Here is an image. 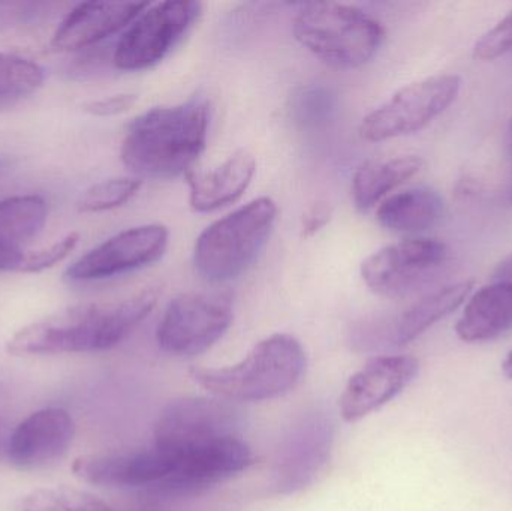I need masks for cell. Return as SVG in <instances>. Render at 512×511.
<instances>
[{
	"label": "cell",
	"mask_w": 512,
	"mask_h": 511,
	"mask_svg": "<svg viewBox=\"0 0 512 511\" xmlns=\"http://www.w3.org/2000/svg\"><path fill=\"white\" fill-rule=\"evenodd\" d=\"M158 290L146 288L120 302L90 303L54 312L18 330L6 350L11 356L95 353L125 341L155 309Z\"/></svg>",
	"instance_id": "6da1fadb"
},
{
	"label": "cell",
	"mask_w": 512,
	"mask_h": 511,
	"mask_svg": "<svg viewBox=\"0 0 512 511\" xmlns=\"http://www.w3.org/2000/svg\"><path fill=\"white\" fill-rule=\"evenodd\" d=\"M209 126L210 102L203 95L152 108L128 126L120 158L131 173L144 179L189 174L206 149Z\"/></svg>",
	"instance_id": "7a4b0ae2"
},
{
	"label": "cell",
	"mask_w": 512,
	"mask_h": 511,
	"mask_svg": "<svg viewBox=\"0 0 512 511\" xmlns=\"http://www.w3.org/2000/svg\"><path fill=\"white\" fill-rule=\"evenodd\" d=\"M307 359L294 336L277 333L256 344L242 362L228 368H195L191 377L216 398L262 402L292 392L303 380Z\"/></svg>",
	"instance_id": "3957f363"
},
{
	"label": "cell",
	"mask_w": 512,
	"mask_h": 511,
	"mask_svg": "<svg viewBox=\"0 0 512 511\" xmlns=\"http://www.w3.org/2000/svg\"><path fill=\"white\" fill-rule=\"evenodd\" d=\"M294 35L313 56L334 68L369 63L384 41V27L355 5L307 3L294 18Z\"/></svg>",
	"instance_id": "277c9868"
},
{
	"label": "cell",
	"mask_w": 512,
	"mask_h": 511,
	"mask_svg": "<svg viewBox=\"0 0 512 511\" xmlns=\"http://www.w3.org/2000/svg\"><path fill=\"white\" fill-rule=\"evenodd\" d=\"M276 218V203L259 197L213 222L195 243L198 275L215 284L239 278L264 249Z\"/></svg>",
	"instance_id": "5b68a950"
},
{
	"label": "cell",
	"mask_w": 512,
	"mask_h": 511,
	"mask_svg": "<svg viewBox=\"0 0 512 511\" xmlns=\"http://www.w3.org/2000/svg\"><path fill=\"white\" fill-rule=\"evenodd\" d=\"M233 320V297L224 291L180 294L168 303L156 341L171 356H198L224 338Z\"/></svg>",
	"instance_id": "8992f818"
},
{
	"label": "cell",
	"mask_w": 512,
	"mask_h": 511,
	"mask_svg": "<svg viewBox=\"0 0 512 511\" xmlns=\"http://www.w3.org/2000/svg\"><path fill=\"white\" fill-rule=\"evenodd\" d=\"M450 258V248L439 240H402L367 257L361 264V278L378 296L399 299L432 285Z\"/></svg>",
	"instance_id": "52a82bcc"
},
{
	"label": "cell",
	"mask_w": 512,
	"mask_h": 511,
	"mask_svg": "<svg viewBox=\"0 0 512 511\" xmlns=\"http://www.w3.org/2000/svg\"><path fill=\"white\" fill-rule=\"evenodd\" d=\"M460 87L462 78L454 74L433 75L402 87L364 117L361 138L379 143L421 131L456 101Z\"/></svg>",
	"instance_id": "ba28073f"
},
{
	"label": "cell",
	"mask_w": 512,
	"mask_h": 511,
	"mask_svg": "<svg viewBox=\"0 0 512 511\" xmlns=\"http://www.w3.org/2000/svg\"><path fill=\"white\" fill-rule=\"evenodd\" d=\"M201 14V3L170 0L150 5L120 36L113 65L122 71H143L165 59Z\"/></svg>",
	"instance_id": "9c48e42d"
},
{
	"label": "cell",
	"mask_w": 512,
	"mask_h": 511,
	"mask_svg": "<svg viewBox=\"0 0 512 511\" xmlns=\"http://www.w3.org/2000/svg\"><path fill=\"white\" fill-rule=\"evenodd\" d=\"M245 413L236 402L221 398H182L171 402L159 414L155 425V446L180 452L225 438H242Z\"/></svg>",
	"instance_id": "30bf717a"
},
{
	"label": "cell",
	"mask_w": 512,
	"mask_h": 511,
	"mask_svg": "<svg viewBox=\"0 0 512 511\" xmlns=\"http://www.w3.org/2000/svg\"><path fill=\"white\" fill-rule=\"evenodd\" d=\"M474 281L444 285L391 317L363 321L352 330V344L358 350H384L411 344L442 318L456 311L471 296Z\"/></svg>",
	"instance_id": "8fae6325"
},
{
	"label": "cell",
	"mask_w": 512,
	"mask_h": 511,
	"mask_svg": "<svg viewBox=\"0 0 512 511\" xmlns=\"http://www.w3.org/2000/svg\"><path fill=\"white\" fill-rule=\"evenodd\" d=\"M173 470L155 489L159 495H192L227 482L255 464V456L240 437L170 452Z\"/></svg>",
	"instance_id": "7c38bea8"
},
{
	"label": "cell",
	"mask_w": 512,
	"mask_h": 511,
	"mask_svg": "<svg viewBox=\"0 0 512 511\" xmlns=\"http://www.w3.org/2000/svg\"><path fill=\"white\" fill-rule=\"evenodd\" d=\"M334 428L325 413L298 420L277 450L273 485L279 494L303 491L318 480L330 461Z\"/></svg>",
	"instance_id": "4fadbf2b"
},
{
	"label": "cell",
	"mask_w": 512,
	"mask_h": 511,
	"mask_svg": "<svg viewBox=\"0 0 512 511\" xmlns=\"http://www.w3.org/2000/svg\"><path fill=\"white\" fill-rule=\"evenodd\" d=\"M168 239L170 233L161 224L129 228L78 258L66 270V276L71 281L90 282L143 269L161 260Z\"/></svg>",
	"instance_id": "5bb4252c"
},
{
	"label": "cell",
	"mask_w": 512,
	"mask_h": 511,
	"mask_svg": "<svg viewBox=\"0 0 512 511\" xmlns=\"http://www.w3.org/2000/svg\"><path fill=\"white\" fill-rule=\"evenodd\" d=\"M420 374V362L412 356H376L346 383L340 398V414L346 422H358L393 401Z\"/></svg>",
	"instance_id": "9a60e30c"
},
{
	"label": "cell",
	"mask_w": 512,
	"mask_h": 511,
	"mask_svg": "<svg viewBox=\"0 0 512 511\" xmlns=\"http://www.w3.org/2000/svg\"><path fill=\"white\" fill-rule=\"evenodd\" d=\"M173 465V455L155 446L131 453L80 456L72 464V473L90 485L155 491L167 479Z\"/></svg>",
	"instance_id": "2e32d148"
},
{
	"label": "cell",
	"mask_w": 512,
	"mask_h": 511,
	"mask_svg": "<svg viewBox=\"0 0 512 511\" xmlns=\"http://www.w3.org/2000/svg\"><path fill=\"white\" fill-rule=\"evenodd\" d=\"M71 414L62 408L36 411L9 437L8 459L14 467L32 470L62 458L74 440Z\"/></svg>",
	"instance_id": "e0dca14e"
},
{
	"label": "cell",
	"mask_w": 512,
	"mask_h": 511,
	"mask_svg": "<svg viewBox=\"0 0 512 511\" xmlns=\"http://www.w3.org/2000/svg\"><path fill=\"white\" fill-rule=\"evenodd\" d=\"M147 2H87L75 6L57 27L51 39L56 51H78L96 47L140 17Z\"/></svg>",
	"instance_id": "ac0fdd59"
},
{
	"label": "cell",
	"mask_w": 512,
	"mask_h": 511,
	"mask_svg": "<svg viewBox=\"0 0 512 511\" xmlns=\"http://www.w3.org/2000/svg\"><path fill=\"white\" fill-rule=\"evenodd\" d=\"M255 171V156L248 150H239L213 170L189 173L192 209L210 213L236 203L251 186Z\"/></svg>",
	"instance_id": "d6986e66"
},
{
	"label": "cell",
	"mask_w": 512,
	"mask_h": 511,
	"mask_svg": "<svg viewBox=\"0 0 512 511\" xmlns=\"http://www.w3.org/2000/svg\"><path fill=\"white\" fill-rule=\"evenodd\" d=\"M512 330V285L492 282L478 290L466 303L456 324L463 342L493 341Z\"/></svg>",
	"instance_id": "ffe728a7"
},
{
	"label": "cell",
	"mask_w": 512,
	"mask_h": 511,
	"mask_svg": "<svg viewBox=\"0 0 512 511\" xmlns=\"http://www.w3.org/2000/svg\"><path fill=\"white\" fill-rule=\"evenodd\" d=\"M444 213L445 201L438 191L411 188L385 198L376 210V219L393 233L418 234L436 227Z\"/></svg>",
	"instance_id": "44dd1931"
},
{
	"label": "cell",
	"mask_w": 512,
	"mask_h": 511,
	"mask_svg": "<svg viewBox=\"0 0 512 511\" xmlns=\"http://www.w3.org/2000/svg\"><path fill=\"white\" fill-rule=\"evenodd\" d=\"M423 168V159L397 156L361 165L352 177V198L358 209L367 212L382 203L390 192L408 182Z\"/></svg>",
	"instance_id": "7402d4cb"
},
{
	"label": "cell",
	"mask_w": 512,
	"mask_h": 511,
	"mask_svg": "<svg viewBox=\"0 0 512 511\" xmlns=\"http://www.w3.org/2000/svg\"><path fill=\"white\" fill-rule=\"evenodd\" d=\"M47 215V203L39 195H17L0 201V245L20 249L44 230Z\"/></svg>",
	"instance_id": "603a6c76"
},
{
	"label": "cell",
	"mask_w": 512,
	"mask_h": 511,
	"mask_svg": "<svg viewBox=\"0 0 512 511\" xmlns=\"http://www.w3.org/2000/svg\"><path fill=\"white\" fill-rule=\"evenodd\" d=\"M44 83V69L18 54L0 50V110L38 92Z\"/></svg>",
	"instance_id": "cb8c5ba5"
},
{
	"label": "cell",
	"mask_w": 512,
	"mask_h": 511,
	"mask_svg": "<svg viewBox=\"0 0 512 511\" xmlns=\"http://www.w3.org/2000/svg\"><path fill=\"white\" fill-rule=\"evenodd\" d=\"M20 511H114L89 492L60 486L38 489L20 501Z\"/></svg>",
	"instance_id": "d4e9b609"
},
{
	"label": "cell",
	"mask_w": 512,
	"mask_h": 511,
	"mask_svg": "<svg viewBox=\"0 0 512 511\" xmlns=\"http://www.w3.org/2000/svg\"><path fill=\"white\" fill-rule=\"evenodd\" d=\"M140 179L137 177H116L104 180L87 189L86 194L78 203V209L83 213L107 212L117 209L131 201L141 189Z\"/></svg>",
	"instance_id": "484cf974"
},
{
	"label": "cell",
	"mask_w": 512,
	"mask_h": 511,
	"mask_svg": "<svg viewBox=\"0 0 512 511\" xmlns=\"http://www.w3.org/2000/svg\"><path fill=\"white\" fill-rule=\"evenodd\" d=\"M78 242H80V234L69 233L68 236L57 240L56 243L48 246V248L24 254L23 263H21L18 272L39 273L51 269V267L62 263L66 257H69L71 252L77 248Z\"/></svg>",
	"instance_id": "4316f807"
},
{
	"label": "cell",
	"mask_w": 512,
	"mask_h": 511,
	"mask_svg": "<svg viewBox=\"0 0 512 511\" xmlns=\"http://www.w3.org/2000/svg\"><path fill=\"white\" fill-rule=\"evenodd\" d=\"M512 50V11L484 33L474 47V57L483 62L498 59Z\"/></svg>",
	"instance_id": "83f0119b"
},
{
	"label": "cell",
	"mask_w": 512,
	"mask_h": 511,
	"mask_svg": "<svg viewBox=\"0 0 512 511\" xmlns=\"http://www.w3.org/2000/svg\"><path fill=\"white\" fill-rule=\"evenodd\" d=\"M333 96L322 87L303 89L295 98L294 111L297 119L303 123H315L325 120L333 110Z\"/></svg>",
	"instance_id": "f1b7e54d"
},
{
	"label": "cell",
	"mask_w": 512,
	"mask_h": 511,
	"mask_svg": "<svg viewBox=\"0 0 512 511\" xmlns=\"http://www.w3.org/2000/svg\"><path fill=\"white\" fill-rule=\"evenodd\" d=\"M138 96L135 93H119V95L108 96V98L96 99L86 102L83 105L87 113L96 117L119 116L125 111L131 110L137 102Z\"/></svg>",
	"instance_id": "f546056e"
},
{
	"label": "cell",
	"mask_w": 512,
	"mask_h": 511,
	"mask_svg": "<svg viewBox=\"0 0 512 511\" xmlns=\"http://www.w3.org/2000/svg\"><path fill=\"white\" fill-rule=\"evenodd\" d=\"M330 218V204L325 203V201H318V203L312 204L303 215L301 236L306 237V239L315 236L330 222Z\"/></svg>",
	"instance_id": "4dcf8cb0"
},
{
	"label": "cell",
	"mask_w": 512,
	"mask_h": 511,
	"mask_svg": "<svg viewBox=\"0 0 512 511\" xmlns=\"http://www.w3.org/2000/svg\"><path fill=\"white\" fill-rule=\"evenodd\" d=\"M41 6L38 3H0V26L26 23L41 14Z\"/></svg>",
	"instance_id": "1f68e13d"
},
{
	"label": "cell",
	"mask_w": 512,
	"mask_h": 511,
	"mask_svg": "<svg viewBox=\"0 0 512 511\" xmlns=\"http://www.w3.org/2000/svg\"><path fill=\"white\" fill-rule=\"evenodd\" d=\"M23 258L21 249L0 245V272H18Z\"/></svg>",
	"instance_id": "d6a6232c"
},
{
	"label": "cell",
	"mask_w": 512,
	"mask_h": 511,
	"mask_svg": "<svg viewBox=\"0 0 512 511\" xmlns=\"http://www.w3.org/2000/svg\"><path fill=\"white\" fill-rule=\"evenodd\" d=\"M492 282L512 285V252L496 267L492 275Z\"/></svg>",
	"instance_id": "836d02e7"
},
{
	"label": "cell",
	"mask_w": 512,
	"mask_h": 511,
	"mask_svg": "<svg viewBox=\"0 0 512 511\" xmlns=\"http://www.w3.org/2000/svg\"><path fill=\"white\" fill-rule=\"evenodd\" d=\"M502 372L508 380H512V350L505 357L504 363H502Z\"/></svg>",
	"instance_id": "e575fe53"
},
{
	"label": "cell",
	"mask_w": 512,
	"mask_h": 511,
	"mask_svg": "<svg viewBox=\"0 0 512 511\" xmlns=\"http://www.w3.org/2000/svg\"><path fill=\"white\" fill-rule=\"evenodd\" d=\"M505 143H507L508 155H510V158L512 159V119L510 120V123H508L507 140H505Z\"/></svg>",
	"instance_id": "d590c367"
},
{
	"label": "cell",
	"mask_w": 512,
	"mask_h": 511,
	"mask_svg": "<svg viewBox=\"0 0 512 511\" xmlns=\"http://www.w3.org/2000/svg\"><path fill=\"white\" fill-rule=\"evenodd\" d=\"M6 168H8V162L5 159L0 158V177L5 174Z\"/></svg>",
	"instance_id": "8d00e7d4"
}]
</instances>
